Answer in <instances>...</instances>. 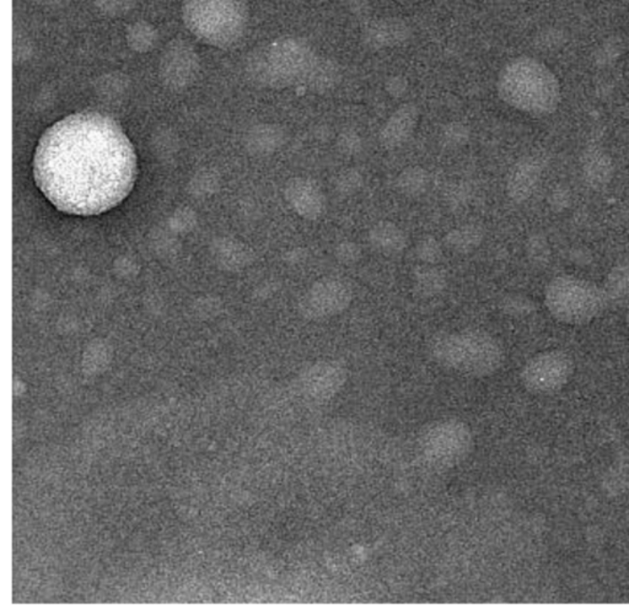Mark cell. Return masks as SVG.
I'll list each match as a JSON object with an SVG mask.
<instances>
[{
	"label": "cell",
	"instance_id": "1",
	"mask_svg": "<svg viewBox=\"0 0 629 615\" xmlns=\"http://www.w3.org/2000/svg\"><path fill=\"white\" fill-rule=\"evenodd\" d=\"M34 175L54 207L89 217L110 211L130 195L137 157L117 122L98 112H80L44 132Z\"/></svg>",
	"mask_w": 629,
	"mask_h": 615
},
{
	"label": "cell",
	"instance_id": "2",
	"mask_svg": "<svg viewBox=\"0 0 629 615\" xmlns=\"http://www.w3.org/2000/svg\"><path fill=\"white\" fill-rule=\"evenodd\" d=\"M545 310L560 323L585 326L608 308L602 286L572 275L554 276L545 289Z\"/></svg>",
	"mask_w": 629,
	"mask_h": 615
},
{
	"label": "cell",
	"instance_id": "3",
	"mask_svg": "<svg viewBox=\"0 0 629 615\" xmlns=\"http://www.w3.org/2000/svg\"><path fill=\"white\" fill-rule=\"evenodd\" d=\"M434 355L449 365L474 371H492L502 362V347L483 331L449 333L435 341Z\"/></svg>",
	"mask_w": 629,
	"mask_h": 615
},
{
	"label": "cell",
	"instance_id": "4",
	"mask_svg": "<svg viewBox=\"0 0 629 615\" xmlns=\"http://www.w3.org/2000/svg\"><path fill=\"white\" fill-rule=\"evenodd\" d=\"M184 14L195 36L213 44H231L243 24L239 0H186Z\"/></svg>",
	"mask_w": 629,
	"mask_h": 615
},
{
	"label": "cell",
	"instance_id": "5",
	"mask_svg": "<svg viewBox=\"0 0 629 615\" xmlns=\"http://www.w3.org/2000/svg\"><path fill=\"white\" fill-rule=\"evenodd\" d=\"M503 92L508 104L532 116L551 115L561 101L560 84L547 68L537 63L532 67L531 79L510 84Z\"/></svg>",
	"mask_w": 629,
	"mask_h": 615
},
{
	"label": "cell",
	"instance_id": "6",
	"mask_svg": "<svg viewBox=\"0 0 629 615\" xmlns=\"http://www.w3.org/2000/svg\"><path fill=\"white\" fill-rule=\"evenodd\" d=\"M354 292L348 280L339 276H323L311 284L300 304L305 320L325 321L348 310Z\"/></svg>",
	"mask_w": 629,
	"mask_h": 615
},
{
	"label": "cell",
	"instance_id": "7",
	"mask_svg": "<svg viewBox=\"0 0 629 615\" xmlns=\"http://www.w3.org/2000/svg\"><path fill=\"white\" fill-rule=\"evenodd\" d=\"M573 360L568 354L552 350L532 357L524 369L529 385L542 389L561 387L572 376Z\"/></svg>",
	"mask_w": 629,
	"mask_h": 615
},
{
	"label": "cell",
	"instance_id": "8",
	"mask_svg": "<svg viewBox=\"0 0 629 615\" xmlns=\"http://www.w3.org/2000/svg\"><path fill=\"white\" fill-rule=\"evenodd\" d=\"M545 170V160L537 156H526L516 160L506 175V192L516 204L528 202L540 186Z\"/></svg>",
	"mask_w": 629,
	"mask_h": 615
},
{
	"label": "cell",
	"instance_id": "9",
	"mask_svg": "<svg viewBox=\"0 0 629 615\" xmlns=\"http://www.w3.org/2000/svg\"><path fill=\"white\" fill-rule=\"evenodd\" d=\"M291 209L305 220L316 221L325 215L327 199L320 183L311 177H297L287 187Z\"/></svg>",
	"mask_w": 629,
	"mask_h": 615
},
{
	"label": "cell",
	"instance_id": "10",
	"mask_svg": "<svg viewBox=\"0 0 629 615\" xmlns=\"http://www.w3.org/2000/svg\"><path fill=\"white\" fill-rule=\"evenodd\" d=\"M368 241L372 250L385 256H397L409 246V236L403 228L390 220H380L372 225Z\"/></svg>",
	"mask_w": 629,
	"mask_h": 615
},
{
	"label": "cell",
	"instance_id": "11",
	"mask_svg": "<svg viewBox=\"0 0 629 615\" xmlns=\"http://www.w3.org/2000/svg\"><path fill=\"white\" fill-rule=\"evenodd\" d=\"M614 163L605 151L592 149L584 154L582 175L586 185L593 189H601L614 179Z\"/></svg>",
	"mask_w": 629,
	"mask_h": 615
},
{
	"label": "cell",
	"instance_id": "12",
	"mask_svg": "<svg viewBox=\"0 0 629 615\" xmlns=\"http://www.w3.org/2000/svg\"><path fill=\"white\" fill-rule=\"evenodd\" d=\"M602 290L609 306L629 305V260H619L603 280Z\"/></svg>",
	"mask_w": 629,
	"mask_h": 615
},
{
	"label": "cell",
	"instance_id": "13",
	"mask_svg": "<svg viewBox=\"0 0 629 615\" xmlns=\"http://www.w3.org/2000/svg\"><path fill=\"white\" fill-rule=\"evenodd\" d=\"M413 289L426 299L442 295L448 288V275L436 264H420L413 270Z\"/></svg>",
	"mask_w": 629,
	"mask_h": 615
},
{
	"label": "cell",
	"instance_id": "14",
	"mask_svg": "<svg viewBox=\"0 0 629 615\" xmlns=\"http://www.w3.org/2000/svg\"><path fill=\"white\" fill-rule=\"evenodd\" d=\"M417 116L410 109H403L394 116L381 132V144L388 150L397 149L406 144L416 127Z\"/></svg>",
	"mask_w": 629,
	"mask_h": 615
},
{
	"label": "cell",
	"instance_id": "15",
	"mask_svg": "<svg viewBox=\"0 0 629 615\" xmlns=\"http://www.w3.org/2000/svg\"><path fill=\"white\" fill-rule=\"evenodd\" d=\"M484 237H486V233L480 224L468 223L451 228L445 235L444 244L452 252L468 254L480 249Z\"/></svg>",
	"mask_w": 629,
	"mask_h": 615
},
{
	"label": "cell",
	"instance_id": "16",
	"mask_svg": "<svg viewBox=\"0 0 629 615\" xmlns=\"http://www.w3.org/2000/svg\"><path fill=\"white\" fill-rule=\"evenodd\" d=\"M430 186V173L422 166H410L401 171L396 179V188L401 195L417 198L425 195Z\"/></svg>",
	"mask_w": 629,
	"mask_h": 615
},
{
	"label": "cell",
	"instance_id": "17",
	"mask_svg": "<svg viewBox=\"0 0 629 615\" xmlns=\"http://www.w3.org/2000/svg\"><path fill=\"white\" fill-rule=\"evenodd\" d=\"M500 311L509 317H528L536 311V304L534 300L524 294L519 292H512L503 296L499 302Z\"/></svg>",
	"mask_w": 629,
	"mask_h": 615
},
{
	"label": "cell",
	"instance_id": "18",
	"mask_svg": "<svg viewBox=\"0 0 629 615\" xmlns=\"http://www.w3.org/2000/svg\"><path fill=\"white\" fill-rule=\"evenodd\" d=\"M364 187V176L354 167L341 171L335 180V189L339 196H352L361 192Z\"/></svg>",
	"mask_w": 629,
	"mask_h": 615
},
{
	"label": "cell",
	"instance_id": "19",
	"mask_svg": "<svg viewBox=\"0 0 629 615\" xmlns=\"http://www.w3.org/2000/svg\"><path fill=\"white\" fill-rule=\"evenodd\" d=\"M415 253L417 260L422 264H438L442 259L444 250L441 241L429 235L420 238L416 244Z\"/></svg>",
	"mask_w": 629,
	"mask_h": 615
},
{
	"label": "cell",
	"instance_id": "20",
	"mask_svg": "<svg viewBox=\"0 0 629 615\" xmlns=\"http://www.w3.org/2000/svg\"><path fill=\"white\" fill-rule=\"evenodd\" d=\"M336 260L345 266H353L362 259V249L357 243L352 240H342L335 246Z\"/></svg>",
	"mask_w": 629,
	"mask_h": 615
},
{
	"label": "cell",
	"instance_id": "21",
	"mask_svg": "<svg viewBox=\"0 0 629 615\" xmlns=\"http://www.w3.org/2000/svg\"><path fill=\"white\" fill-rule=\"evenodd\" d=\"M472 196L471 187L468 183L465 182H455L449 187L448 191H446V204L452 209H461L467 204L470 201Z\"/></svg>",
	"mask_w": 629,
	"mask_h": 615
},
{
	"label": "cell",
	"instance_id": "22",
	"mask_svg": "<svg viewBox=\"0 0 629 615\" xmlns=\"http://www.w3.org/2000/svg\"><path fill=\"white\" fill-rule=\"evenodd\" d=\"M526 254L529 262L542 266L548 259V244L545 243V237L541 234L529 236L526 244Z\"/></svg>",
	"mask_w": 629,
	"mask_h": 615
},
{
	"label": "cell",
	"instance_id": "23",
	"mask_svg": "<svg viewBox=\"0 0 629 615\" xmlns=\"http://www.w3.org/2000/svg\"><path fill=\"white\" fill-rule=\"evenodd\" d=\"M442 141H444L446 148H450V149H458L462 145H465L468 141L467 132L461 127H451L445 132L444 137H442Z\"/></svg>",
	"mask_w": 629,
	"mask_h": 615
},
{
	"label": "cell",
	"instance_id": "24",
	"mask_svg": "<svg viewBox=\"0 0 629 615\" xmlns=\"http://www.w3.org/2000/svg\"><path fill=\"white\" fill-rule=\"evenodd\" d=\"M338 148L346 156H358L362 148L361 138L354 134L342 135L338 140Z\"/></svg>",
	"mask_w": 629,
	"mask_h": 615
}]
</instances>
